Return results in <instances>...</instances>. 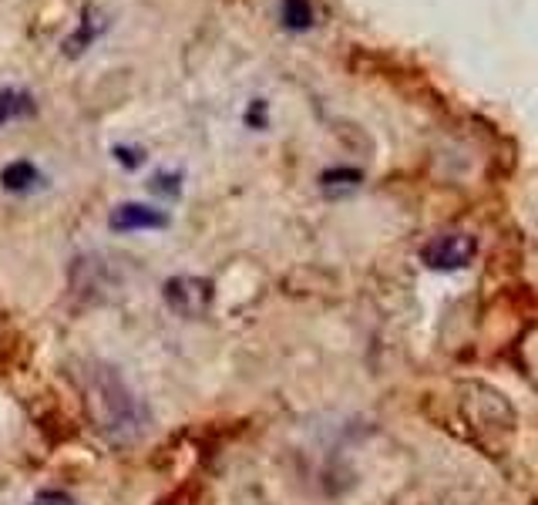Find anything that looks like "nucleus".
Instances as JSON below:
<instances>
[{
	"mask_svg": "<svg viewBox=\"0 0 538 505\" xmlns=\"http://www.w3.org/2000/svg\"><path fill=\"white\" fill-rule=\"evenodd\" d=\"M91 408H95L98 428L118 445L138 442V438L145 435L148 421H152L145 401L138 398V394L128 388L122 374L108 364H98L95 371H91Z\"/></svg>",
	"mask_w": 538,
	"mask_h": 505,
	"instance_id": "f257e3e1",
	"label": "nucleus"
},
{
	"mask_svg": "<svg viewBox=\"0 0 538 505\" xmlns=\"http://www.w3.org/2000/svg\"><path fill=\"white\" fill-rule=\"evenodd\" d=\"M162 297H165V307H169L175 317L199 320L209 314L212 300H216V283L206 277H189V273H182V277L165 280Z\"/></svg>",
	"mask_w": 538,
	"mask_h": 505,
	"instance_id": "f03ea898",
	"label": "nucleus"
},
{
	"mask_svg": "<svg viewBox=\"0 0 538 505\" xmlns=\"http://www.w3.org/2000/svg\"><path fill=\"white\" fill-rule=\"evenodd\" d=\"M475 256H478V240L471 233H441L431 243H424L421 263L428 270L451 273V270H465Z\"/></svg>",
	"mask_w": 538,
	"mask_h": 505,
	"instance_id": "7ed1b4c3",
	"label": "nucleus"
},
{
	"mask_svg": "<svg viewBox=\"0 0 538 505\" xmlns=\"http://www.w3.org/2000/svg\"><path fill=\"white\" fill-rule=\"evenodd\" d=\"M108 226L115 233H138V229H165L169 226V216L162 209H152L145 202H122V206L111 209Z\"/></svg>",
	"mask_w": 538,
	"mask_h": 505,
	"instance_id": "20e7f679",
	"label": "nucleus"
},
{
	"mask_svg": "<svg viewBox=\"0 0 538 505\" xmlns=\"http://www.w3.org/2000/svg\"><path fill=\"white\" fill-rule=\"evenodd\" d=\"M0 186H4L7 192H17V196H21V192H31L34 186H41V172L34 169L31 162H11L7 165L4 172H0Z\"/></svg>",
	"mask_w": 538,
	"mask_h": 505,
	"instance_id": "39448f33",
	"label": "nucleus"
},
{
	"mask_svg": "<svg viewBox=\"0 0 538 505\" xmlns=\"http://www.w3.org/2000/svg\"><path fill=\"white\" fill-rule=\"evenodd\" d=\"M283 24L290 31H306L313 24V7L310 0H283Z\"/></svg>",
	"mask_w": 538,
	"mask_h": 505,
	"instance_id": "423d86ee",
	"label": "nucleus"
},
{
	"mask_svg": "<svg viewBox=\"0 0 538 505\" xmlns=\"http://www.w3.org/2000/svg\"><path fill=\"white\" fill-rule=\"evenodd\" d=\"M27 101H31V98H27L24 91H0V125L14 122L24 108L31 112V105H27Z\"/></svg>",
	"mask_w": 538,
	"mask_h": 505,
	"instance_id": "0eeeda50",
	"label": "nucleus"
},
{
	"mask_svg": "<svg viewBox=\"0 0 538 505\" xmlns=\"http://www.w3.org/2000/svg\"><path fill=\"white\" fill-rule=\"evenodd\" d=\"M148 186H152V192H162V196H179V192H182V176H175V172H159V176L148 182Z\"/></svg>",
	"mask_w": 538,
	"mask_h": 505,
	"instance_id": "6e6552de",
	"label": "nucleus"
},
{
	"mask_svg": "<svg viewBox=\"0 0 538 505\" xmlns=\"http://www.w3.org/2000/svg\"><path fill=\"white\" fill-rule=\"evenodd\" d=\"M31 505H74V499L68 492H58V489H48V492H41Z\"/></svg>",
	"mask_w": 538,
	"mask_h": 505,
	"instance_id": "1a4fd4ad",
	"label": "nucleus"
},
{
	"mask_svg": "<svg viewBox=\"0 0 538 505\" xmlns=\"http://www.w3.org/2000/svg\"><path fill=\"white\" fill-rule=\"evenodd\" d=\"M115 159L122 165H128V169H138V165H142V152H138V149H122V145H118Z\"/></svg>",
	"mask_w": 538,
	"mask_h": 505,
	"instance_id": "9d476101",
	"label": "nucleus"
}]
</instances>
